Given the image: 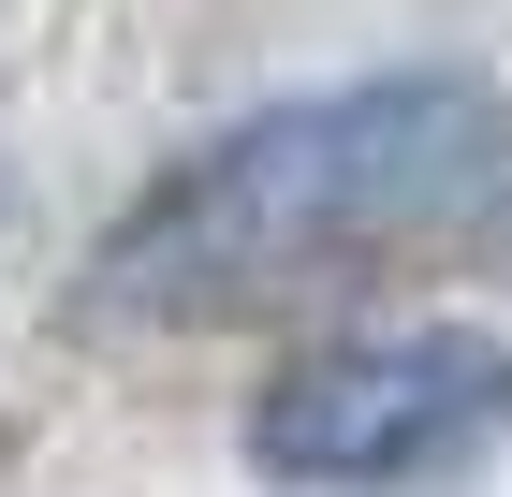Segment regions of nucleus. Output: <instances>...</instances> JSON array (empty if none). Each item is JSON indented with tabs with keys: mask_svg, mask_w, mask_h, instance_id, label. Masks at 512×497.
I'll list each match as a JSON object with an SVG mask.
<instances>
[{
	"mask_svg": "<svg viewBox=\"0 0 512 497\" xmlns=\"http://www.w3.org/2000/svg\"><path fill=\"white\" fill-rule=\"evenodd\" d=\"M512 234V88L483 74H366L264 103L161 161L88 234L59 322L88 337H235L366 278H425Z\"/></svg>",
	"mask_w": 512,
	"mask_h": 497,
	"instance_id": "nucleus-1",
	"label": "nucleus"
},
{
	"mask_svg": "<svg viewBox=\"0 0 512 497\" xmlns=\"http://www.w3.org/2000/svg\"><path fill=\"white\" fill-rule=\"evenodd\" d=\"M235 439L278 497H454L512 454V351L483 322H352L278 351Z\"/></svg>",
	"mask_w": 512,
	"mask_h": 497,
	"instance_id": "nucleus-2",
	"label": "nucleus"
}]
</instances>
